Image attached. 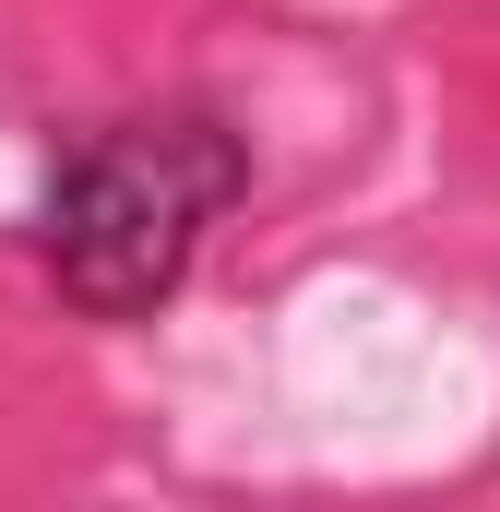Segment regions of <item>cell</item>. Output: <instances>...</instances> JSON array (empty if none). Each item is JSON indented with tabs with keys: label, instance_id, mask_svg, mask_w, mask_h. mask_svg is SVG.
<instances>
[{
	"label": "cell",
	"instance_id": "6da1fadb",
	"mask_svg": "<svg viewBox=\"0 0 500 512\" xmlns=\"http://www.w3.org/2000/svg\"><path fill=\"white\" fill-rule=\"evenodd\" d=\"M262 155L250 131L215 108V96H143V108H108L84 120L60 155H48V191H36V274L60 286L72 322L96 334H131L155 322L203 251L215 227L250 203Z\"/></svg>",
	"mask_w": 500,
	"mask_h": 512
}]
</instances>
